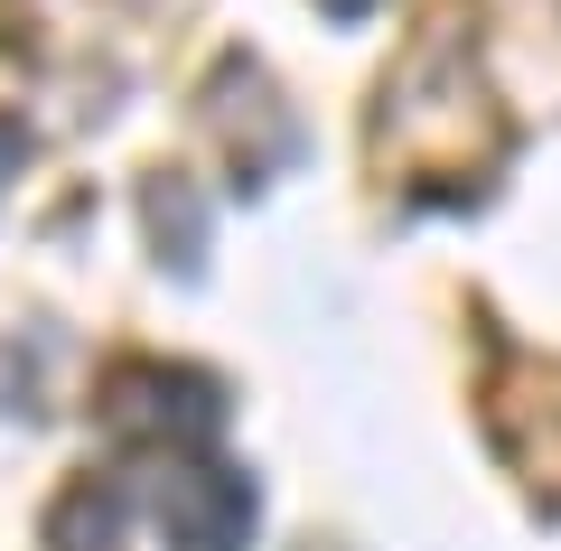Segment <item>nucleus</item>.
Instances as JSON below:
<instances>
[{"label":"nucleus","instance_id":"4","mask_svg":"<svg viewBox=\"0 0 561 551\" xmlns=\"http://www.w3.org/2000/svg\"><path fill=\"white\" fill-rule=\"evenodd\" d=\"M328 10H337V20H356V10H375V0H328Z\"/></svg>","mask_w":561,"mask_h":551},{"label":"nucleus","instance_id":"1","mask_svg":"<svg viewBox=\"0 0 561 551\" xmlns=\"http://www.w3.org/2000/svg\"><path fill=\"white\" fill-rule=\"evenodd\" d=\"M150 514H160L169 551H243V532H253V486H243L234 468H160V486H150Z\"/></svg>","mask_w":561,"mask_h":551},{"label":"nucleus","instance_id":"3","mask_svg":"<svg viewBox=\"0 0 561 551\" xmlns=\"http://www.w3.org/2000/svg\"><path fill=\"white\" fill-rule=\"evenodd\" d=\"M20 159H28V131L10 113H0V187H10V177H20Z\"/></svg>","mask_w":561,"mask_h":551},{"label":"nucleus","instance_id":"2","mask_svg":"<svg viewBox=\"0 0 561 551\" xmlns=\"http://www.w3.org/2000/svg\"><path fill=\"white\" fill-rule=\"evenodd\" d=\"M113 532H122V505L103 486H76L47 524V551H113Z\"/></svg>","mask_w":561,"mask_h":551}]
</instances>
